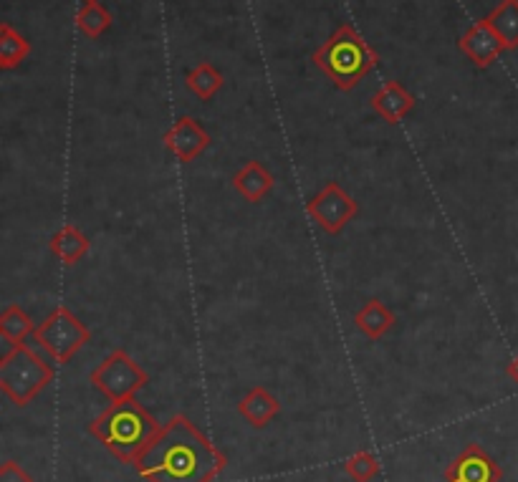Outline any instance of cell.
<instances>
[{"mask_svg": "<svg viewBox=\"0 0 518 482\" xmlns=\"http://www.w3.org/2000/svg\"><path fill=\"white\" fill-rule=\"evenodd\" d=\"M134 467L147 482H213L223 472L225 455L190 419L177 414Z\"/></svg>", "mask_w": 518, "mask_h": 482, "instance_id": "obj_1", "label": "cell"}, {"mask_svg": "<svg viewBox=\"0 0 518 482\" xmlns=\"http://www.w3.org/2000/svg\"><path fill=\"white\" fill-rule=\"evenodd\" d=\"M160 430L162 427L155 422V417L134 399L112 402L102 417L89 424L91 437H97L117 460L127 465H137Z\"/></svg>", "mask_w": 518, "mask_h": 482, "instance_id": "obj_2", "label": "cell"}, {"mask_svg": "<svg viewBox=\"0 0 518 482\" xmlns=\"http://www.w3.org/2000/svg\"><path fill=\"white\" fill-rule=\"evenodd\" d=\"M314 66L334 81L339 91H352L377 66V51L352 23H342L314 53Z\"/></svg>", "mask_w": 518, "mask_h": 482, "instance_id": "obj_3", "label": "cell"}, {"mask_svg": "<svg viewBox=\"0 0 518 482\" xmlns=\"http://www.w3.org/2000/svg\"><path fill=\"white\" fill-rule=\"evenodd\" d=\"M51 382H54V366L26 344L11 346V351L0 359V389L18 407H26Z\"/></svg>", "mask_w": 518, "mask_h": 482, "instance_id": "obj_4", "label": "cell"}, {"mask_svg": "<svg viewBox=\"0 0 518 482\" xmlns=\"http://www.w3.org/2000/svg\"><path fill=\"white\" fill-rule=\"evenodd\" d=\"M33 341L43 351H49V356L56 364H66L81 346L89 344L91 331L81 324L69 308L59 306L38 326L36 334H33Z\"/></svg>", "mask_w": 518, "mask_h": 482, "instance_id": "obj_5", "label": "cell"}, {"mask_svg": "<svg viewBox=\"0 0 518 482\" xmlns=\"http://www.w3.org/2000/svg\"><path fill=\"white\" fill-rule=\"evenodd\" d=\"M150 382L147 371L137 366V361L122 349H114L97 369L91 371V384L109 399V402H124L134 399V394Z\"/></svg>", "mask_w": 518, "mask_h": 482, "instance_id": "obj_6", "label": "cell"}, {"mask_svg": "<svg viewBox=\"0 0 518 482\" xmlns=\"http://www.w3.org/2000/svg\"><path fill=\"white\" fill-rule=\"evenodd\" d=\"M306 210H309L311 220H314L324 233L339 235L344 230V225L352 223L354 215L359 212V205L352 195H347V192L337 185V182H329L319 195L311 197Z\"/></svg>", "mask_w": 518, "mask_h": 482, "instance_id": "obj_7", "label": "cell"}, {"mask_svg": "<svg viewBox=\"0 0 518 482\" xmlns=\"http://www.w3.org/2000/svg\"><path fill=\"white\" fill-rule=\"evenodd\" d=\"M503 472L491 455L478 445H468L445 472V482H501Z\"/></svg>", "mask_w": 518, "mask_h": 482, "instance_id": "obj_8", "label": "cell"}, {"mask_svg": "<svg viewBox=\"0 0 518 482\" xmlns=\"http://www.w3.org/2000/svg\"><path fill=\"white\" fill-rule=\"evenodd\" d=\"M162 142L180 162H193L198 154L210 147V134L193 117H180L167 129Z\"/></svg>", "mask_w": 518, "mask_h": 482, "instance_id": "obj_9", "label": "cell"}, {"mask_svg": "<svg viewBox=\"0 0 518 482\" xmlns=\"http://www.w3.org/2000/svg\"><path fill=\"white\" fill-rule=\"evenodd\" d=\"M458 46H460V51H463L465 56H468V59L478 66V69H486V66H491L493 61L501 56V51H506V48H503V41L498 38V33L493 31L491 23H488L486 18L470 28V31L460 38Z\"/></svg>", "mask_w": 518, "mask_h": 482, "instance_id": "obj_10", "label": "cell"}, {"mask_svg": "<svg viewBox=\"0 0 518 482\" xmlns=\"http://www.w3.org/2000/svg\"><path fill=\"white\" fill-rule=\"evenodd\" d=\"M369 104H372L374 112L380 114L387 124H400L415 109V96L400 81H385Z\"/></svg>", "mask_w": 518, "mask_h": 482, "instance_id": "obj_11", "label": "cell"}, {"mask_svg": "<svg viewBox=\"0 0 518 482\" xmlns=\"http://www.w3.org/2000/svg\"><path fill=\"white\" fill-rule=\"evenodd\" d=\"M273 185H276L273 175L261 165V162H256V159L248 162V165H243L233 177V187L238 190V195H241L243 200L253 202V205L261 202L263 197L273 190Z\"/></svg>", "mask_w": 518, "mask_h": 482, "instance_id": "obj_12", "label": "cell"}, {"mask_svg": "<svg viewBox=\"0 0 518 482\" xmlns=\"http://www.w3.org/2000/svg\"><path fill=\"white\" fill-rule=\"evenodd\" d=\"M278 409H281L278 399L263 387H253L251 392L241 399V404H238V412H241V417L246 419L251 427H258V430L273 422V417L278 414Z\"/></svg>", "mask_w": 518, "mask_h": 482, "instance_id": "obj_13", "label": "cell"}, {"mask_svg": "<svg viewBox=\"0 0 518 482\" xmlns=\"http://www.w3.org/2000/svg\"><path fill=\"white\" fill-rule=\"evenodd\" d=\"M354 324H357V329L362 331L367 339L377 341V339H382L385 334H390L392 326L397 324V318H395V313L385 306V303L377 301V298H372V301L364 303V308H359L357 318H354Z\"/></svg>", "mask_w": 518, "mask_h": 482, "instance_id": "obj_14", "label": "cell"}, {"mask_svg": "<svg viewBox=\"0 0 518 482\" xmlns=\"http://www.w3.org/2000/svg\"><path fill=\"white\" fill-rule=\"evenodd\" d=\"M89 248V238H86L76 225H64V228L56 230V235L51 238V253H54L64 265L79 263V260L89 253Z\"/></svg>", "mask_w": 518, "mask_h": 482, "instance_id": "obj_15", "label": "cell"}, {"mask_svg": "<svg viewBox=\"0 0 518 482\" xmlns=\"http://www.w3.org/2000/svg\"><path fill=\"white\" fill-rule=\"evenodd\" d=\"M503 41L506 51L518 48V0H501L486 18Z\"/></svg>", "mask_w": 518, "mask_h": 482, "instance_id": "obj_16", "label": "cell"}, {"mask_svg": "<svg viewBox=\"0 0 518 482\" xmlns=\"http://www.w3.org/2000/svg\"><path fill=\"white\" fill-rule=\"evenodd\" d=\"M28 53H31L28 38H23L11 23H3L0 26V69H16V66H21L28 59Z\"/></svg>", "mask_w": 518, "mask_h": 482, "instance_id": "obj_17", "label": "cell"}, {"mask_svg": "<svg viewBox=\"0 0 518 482\" xmlns=\"http://www.w3.org/2000/svg\"><path fill=\"white\" fill-rule=\"evenodd\" d=\"M0 334H3L8 344L16 346L23 344L28 336L36 334V324H33V318L21 306L11 303V306H6V311L0 313Z\"/></svg>", "mask_w": 518, "mask_h": 482, "instance_id": "obj_18", "label": "cell"}, {"mask_svg": "<svg viewBox=\"0 0 518 482\" xmlns=\"http://www.w3.org/2000/svg\"><path fill=\"white\" fill-rule=\"evenodd\" d=\"M185 84L187 89L198 96V99L210 101L215 94H218L220 86H223V74H220L213 64H198L195 69L187 71Z\"/></svg>", "mask_w": 518, "mask_h": 482, "instance_id": "obj_19", "label": "cell"}, {"mask_svg": "<svg viewBox=\"0 0 518 482\" xmlns=\"http://www.w3.org/2000/svg\"><path fill=\"white\" fill-rule=\"evenodd\" d=\"M112 23V13H109L102 3H97V0H86L84 8H81L79 16H76V26H79V31L89 38H99L104 31L112 28Z\"/></svg>", "mask_w": 518, "mask_h": 482, "instance_id": "obj_20", "label": "cell"}, {"mask_svg": "<svg viewBox=\"0 0 518 482\" xmlns=\"http://www.w3.org/2000/svg\"><path fill=\"white\" fill-rule=\"evenodd\" d=\"M344 470L354 482H372L374 477L380 475V462L369 452H357L344 462Z\"/></svg>", "mask_w": 518, "mask_h": 482, "instance_id": "obj_21", "label": "cell"}, {"mask_svg": "<svg viewBox=\"0 0 518 482\" xmlns=\"http://www.w3.org/2000/svg\"><path fill=\"white\" fill-rule=\"evenodd\" d=\"M0 482H33V480L28 477V472L23 470L21 465H16V462H6V465L0 467Z\"/></svg>", "mask_w": 518, "mask_h": 482, "instance_id": "obj_22", "label": "cell"}, {"mask_svg": "<svg viewBox=\"0 0 518 482\" xmlns=\"http://www.w3.org/2000/svg\"><path fill=\"white\" fill-rule=\"evenodd\" d=\"M508 377H511L513 382L518 384V356H516V359H513V364L508 366Z\"/></svg>", "mask_w": 518, "mask_h": 482, "instance_id": "obj_23", "label": "cell"}]
</instances>
